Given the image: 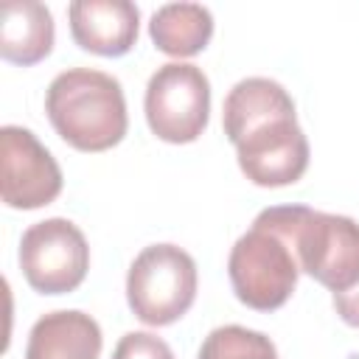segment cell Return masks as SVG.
<instances>
[{"label": "cell", "mask_w": 359, "mask_h": 359, "mask_svg": "<svg viewBox=\"0 0 359 359\" xmlns=\"http://www.w3.org/2000/svg\"><path fill=\"white\" fill-rule=\"evenodd\" d=\"M62 191V168L31 129H0V194L8 208L34 210Z\"/></svg>", "instance_id": "cell-7"}, {"label": "cell", "mask_w": 359, "mask_h": 359, "mask_svg": "<svg viewBox=\"0 0 359 359\" xmlns=\"http://www.w3.org/2000/svg\"><path fill=\"white\" fill-rule=\"evenodd\" d=\"M149 34L154 48L168 56H194L213 36V14L202 3H168L151 14Z\"/></svg>", "instance_id": "cell-13"}, {"label": "cell", "mask_w": 359, "mask_h": 359, "mask_svg": "<svg viewBox=\"0 0 359 359\" xmlns=\"http://www.w3.org/2000/svg\"><path fill=\"white\" fill-rule=\"evenodd\" d=\"M79 48L98 56H123L137 42L140 11L129 0H76L67 8Z\"/></svg>", "instance_id": "cell-9"}, {"label": "cell", "mask_w": 359, "mask_h": 359, "mask_svg": "<svg viewBox=\"0 0 359 359\" xmlns=\"http://www.w3.org/2000/svg\"><path fill=\"white\" fill-rule=\"evenodd\" d=\"M53 48V17L36 0H8L3 6L0 53L14 65H36Z\"/></svg>", "instance_id": "cell-12"}, {"label": "cell", "mask_w": 359, "mask_h": 359, "mask_svg": "<svg viewBox=\"0 0 359 359\" xmlns=\"http://www.w3.org/2000/svg\"><path fill=\"white\" fill-rule=\"evenodd\" d=\"M112 359H174L165 339L149 331H129L112 351Z\"/></svg>", "instance_id": "cell-15"}, {"label": "cell", "mask_w": 359, "mask_h": 359, "mask_svg": "<svg viewBox=\"0 0 359 359\" xmlns=\"http://www.w3.org/2000/svg\"><path fill=\"white\" fill-rule=\"evenodd\" d=\"M20 266L28 286L42 294L73 292L90 269L87 238L67 219L53 216L36 222L22 233Z\"/></svg>", "instance_id": "cell-6"}, {"label": "cell", "mask_w": 359, "mask_h": 359, "mask_svg": "<svg viewBox=\"0 0 359 359\" xmlns=\"http://www.w3.org/2000/svg\"><path fill=\"white\" fill-rule=\"evenodd\" d=\"M286 115H294L292 95L272 79L250 76V79H241L227 93L222 121H224L227 140L236 146L255 126L275 121V118H286Z\"/></svg>", "instance_id": "cell-11"}, {"label": "cell", "mask_w": 359, "mask_h": 359, "mask_svg": "<svg viewBox=\"0 0 359 359\" xmlns=\"http://www.w3.org/2000/svg\"><path fill=\"white\" fill-rule=\"evenodd\" d=\"M238 168L261 188L292 185L309 168V140L294 115L266 121L236 143Z\"/></svg>", "instance_id": "cell-8"}, {"label": "cell", "mask_w": 359, "mask_h": 359, "mask_svg": "<svg viewBox=\"0 0 359 359\" xmlns=\"http://www.w3.org/2000/svg\"><path fill=\"white\" fill-rule=\"evenodd\" d=\"M101 345L104 339L98 323L84 311L65 309L34 323L25 359H98Z\"/></svg>", "instance_id": "cell-10"}, {"label": "cell", "mask_w": 359, "mask_h": 359, "mask_svg": "<svg viewBox=\"0 0 359 359\" xmlns=\"http://www.w3.org/2000/svg\"><path fill=\"white\" fill-rule=\"evenodd\" d=\"M199 359H278V351L261 331H250L244 325H219L205 337Z\"/></svg>", "instance_id": "cell-14"}, {"label": "cell", "mask_w": 359, "mask_h": 359, "mask_svg": "<svg viewBox=\"0 0 359 359\" xmlns=\"http://www.w3.org/2000/svg\"><path fill=\"white\" fill-rule=\"evenodd\" d=\"M45 112L79 151H104L123 140L129 118L121 81L109 73L73 67L59 73L45 93Z\"/></svg>", "instance_id": "cell-1"}, {"label": "cell", "mask_w": 359, "mask_h": 359, "mask_svg": "<svg viewBox=\"0 0 359 359\" xmlns=\"http://www.w3.org/2000/svg\"><path fill=\"white\" fill-rule=\"evenodd\" d=\"M210 115V81L188 62H168L146 84L149 129L165 143L196 140Z\"/></svg>", "instance_id": "cell-5"}, {"label": "cell", "mask_w": 359, "mask_h": 359, "mask_svg": "<svg viewBox=\"0 0 359 359\" xmlns=\"http://www.w3.org/2000/svg\"><path fill=\"white\" fill-rule=\"evenodd\" d=\"M227 272L236 297L255 311L280 309L292 297L300 261L292 241L289 205L266 208L255 216L252 227L233 244Z\"/></svg>", "instance_id": "cell-2"}, {"label": "cell", "mask_w": 359, "mask_h": 359, "mask_svg": "<svg viewBox=\"0 0 359 359\" xmlns=\"http://www.w3.org/2000/svg\"><path fill=\"white\" fill-rule=\"evenodd\" d=\"M289 224L300 272L331 292L359 283V224L351 216L289 205Z\"/></svg>", "instance_id": "cell-4"}, {"label": "cell", "mask_w": 359, "mask_h": 359, "mask_svg": "<svg viewBox=\"0 0 359 359\" xmlns=\"http://www.w3.org/2000/svg\"><path fill=\"white\" fill-rule=\"evenodd\" d=\"M334 309L348 325L359 328V283L345 292H334Z\"/></svg>", "instance_id": "cell-16"}, {"label": "cell", "mask_w": 359, "mask_h": 359, "mask_svg": "<svg viewBox=\"0 0 359 359\" xmlns=\"http://www.w3.org/2000/svg\"><path fill=\"white\" fill-rule=\"evenodd\" d=\"M126 297L146 325L177 323L196 297V264L177 244H151L129 266Z\"/></svg>", "instance_id": "cell-3"}]
</instances>
